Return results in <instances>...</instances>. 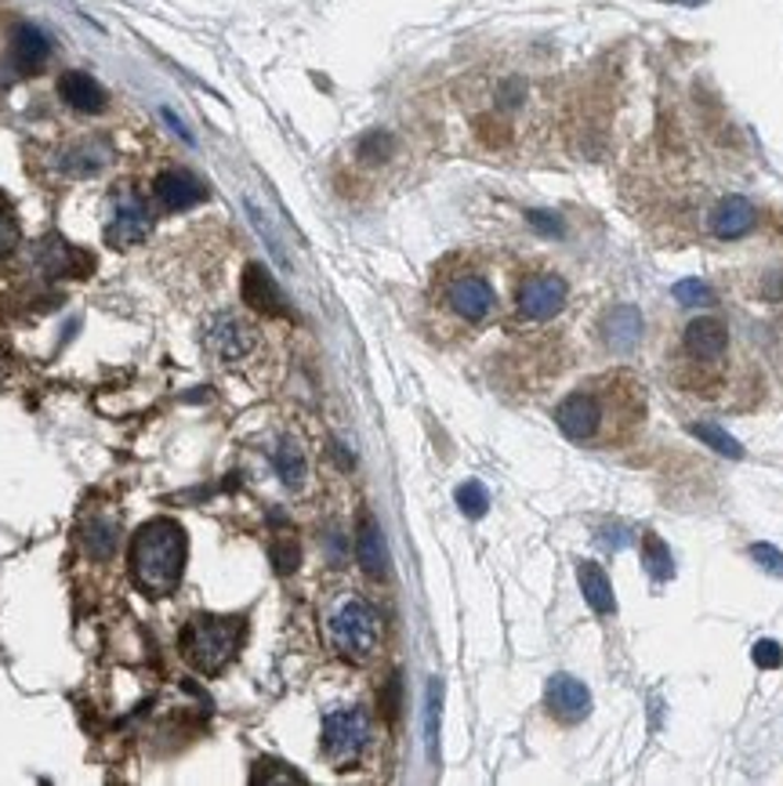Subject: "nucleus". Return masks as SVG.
<instances>
[{"label":"nucleus","instance_id":"f257e3e1","mask_svg":"<svg viewBox=\"0 0 783 786\" xmlns=\"http://www.w3.org/2000/svg\"><path fill=\"white\" fill-rule=\"evenodd\" d=\"M185 552H189V541H185V530L178 526V522H171V518L145 522L131 541V577H134V583L153 598L171 594L182 580Z\"/></svg>","mask_w":783,"mask_h":786},{"label":"nucleus","instance_id":"aec40b11","mask_svg":"<svg viewBox=\"0 0 783 786\" xmlns=\"http://www.w3.org/2000/svg\"><path fill=\"white\" fill-rule=\"evenodd\" d=\"M11 52H15V66L22 73H36L47 62V36L41 30H33V26H19L15 30V44H11Z\"/></svg>","mask_w":783,"mask_h":786},{"label":"nucleus","instance_id":"6e6552de","mask_svg":"<svg viewBox=\"0 0 783 786\" xmlns=\"http://www.w3.org/2000/svg\"><path fill=\"white\" fill-rule=\"evenodd\" d=\"M204 341H207L210 352H215L218 359H226V363H240V359H247L254 352V330L236 316L210 319L207 330H204Z\"/></svg>","mask_w":783,"mask_h":786},{"label":"nucleus","instance_id":"4468645a","mask_svg":"<svg viewBox=\"0 0 783 786\" xmlns=\"http://www.w3.org/2000/svg\"><path fill=\"white\" fill-rule=\"evenodd\" d=\"M754 207L751 199L743 196H726L722 204L711 210V232L718 240H740V236H748L754 229Z\"/></svg>","mask_w":783,"mask_h":786},{"label":"nucleus","instance_id":"cd10ccee","mask_svg":"<svg viewBox=\"0 0 783 786\" xmlns=\"http://www.w3.org/2000/svg\"><path fill=\"white\" fill-rule=\"evenodd\" d=\"M751 659L762 670H776L780 664H783V648H780V642H773V638H762V642H754V648H751Z\"/></svg>","mask_w":783,"mask_h":786},{"label":"nucleus","instance_id":"f8f14e48","mask_svg":"<svg viewBox=\"0 0 783 786\" xmlns=\"http://www.w3.org/2000/svg\"><path fill=\"white\" fill-rule=\"evenodd\" d=\"M58 98L77 112H102L106 102H109L106 87L98 84L95 77H87V73H80V69L62 73L58 77Z\"/></svg>","mask_w":783,"mask_h":786},{"label":"nucleus","instance_id":"72a5a7b5","mask_svg":"<svg viewBox=\"0 0 783 786\" xmlns=\"http://www.w3.org/2000/svg\"><path fill=\"white\" fill-rule=\"evenodd\" d=\"M689 4H700V0H689Z\"/></svg>","mask_w":783,"mask_h":786},{"label":"nucleus","instance_id":"a211bd4d","mask_svg":"<svg viewBox=\"0 0 783 786\" xmlns=\"http://www.w3.org/2000/svg\"><path fill=\"white\" fill-rule=\"evenodd\" d=\"M109 145L98 142V139H84L73 149H66V156H62V171L73 174V178H91V174L106 171L109 164Z\"/></svg>","mask_w":783,"mask_h":786},{"label":"nucleus","instance_id":"f3484780","mask_svg":"<svg viewBox=\"0 0 783 786\" xmlns=\"http://www.w3.org/2000/svg\"><path fill=\"white\" fill-rule=\"evenodd\" d=\"M577 583L584 591V602H588L599 616H609L617 609V598H613V583H609L606 569L599 561H580L577 566Z\"/></svg>","mask_w":783,"mask_h":786},{"label":"nucleus","instance_id":"20e7f679","mask_svg":"<svg viewBox=\"0 0 783 786\" xmlns=\"http://www.w3.org/2000/svg\"><path fill=\"white\" fill-rule=\"evenodd\" d=\"M149 232H153V210L139 193L123 185V189L113 193V204H109L106 243H113L117 251H128V247L142 243Z\"/></svg>","mask_w":783,"mask_h":786},{"label":"nucleus","instance_id":"2f4dec72","mask_svg":"<svg viewBox=\"0 0 783 786\" xmlns=\"http://www.w3.org/2000/svg\"><path fill=\"white\" fill-rule=\"evenodd\" d=\"M389 149H392V139L378 131V134H370V139H363V149H359V153H363V160H384Z\"/></svg>","mask_w":783,"mask_h":786},{"label":"nucleus","instance_id":"2eb2a0df","mask_svg":"<svg viewBox=\"0 0 783 786\" xmlns=\"http://www.w3.org/2000/svg\"><path fill=\"white\" fill-rule=\"evenodd\" d=\"M243 302L254 312H265V316H283V294L265 265L243 269Z\"/></svg>","mask_w":783,"mask_h":786},{"label":"nucleus","instance_id":"f03ea898","mask_svg":"<svg viewBox=\"0 0 783 786\" xmlns=\"http://www.w3.org/2000/svg\"><path fill=\"white\" fill-rule=\"evenodd\" d=\"M243 645V620L236 616H193L178 634V648L200 674L226 670Z\"/></svg>","mask_w":783,"mask_h":786},{"label":"nucleus","instance_id":"bb28decb","mask_svg":"<svg viewBox=\"0 0 783 786\" xmlns=\"http://www.w3.org/2000/svg\"><path fill=\"white\" fill-rule=\"evenodd\" d=\"M671 294H675V302H682V305H711L715 302L711 286L700 280H682V283H675Z\"/></svg>","mask_w":783,"mask_h":786},{"label":"nucleus","instance_id":"c756f323","mask_svg":"<svg viewBox=\"0 0 783 786\" xmlns=\"http://www.w3.org/2000/svg\"><path fill=\"white\" fill-rule=\"evenodd\" d=\"M751 558H754L765 572H773V577L783 580V552H780V547H773V544H754V547H751Z\"/></svg>","mask_w":783,"mask_h":786},{"label":"nucleus","instance_id":"393cba45","mask_svg":"<svg viewBox=\"0 0 783 786\" xmlns=\"http://www.w3.org/2000/svg\"><path fill=\"white\" fill-rule=\"evenodd\" d=\"M457 507H461L468 518H482V515H487V507H490L487 485L476 482V479L465 482V485H457Z\"/></svg>","mask_w":783,"mask_h":786},{"label":"nucleus","instance_id":"7c9ffc66","mask_svg":"<svg viewBox=\"0 0 783 786\" xmlns=\"http://www.w3.org/2000/svg\"><path fill=\"white\" fill-rule=\"evenodd\" d=\"M19 243V225H15V215H11L8 207H0V258L15 251Z\"/></svg>","mask_w":783,"mask_h":786},{"label":"nucleus","instance_id":"0eeeda50","mask_svg":"<svg viewBox=\"0 0 783 786\" xmlns=\"http://www.w3.org/2000/svg\"><path fill=\"white\" fill-rule=\"evenodd\" d=\"M566 280L555 276V272H537V276H526L519 283V316H526L533 323L555 319L566 305Z\"/></svg>","mask_w":783,"mask_h":786},{"label":"nucleus","instance_id":"9d476101","mask_svg":"<svg viewBox=\"0 0 783 786\" xmlns=\"http://www.w3.org/2000/svg\"><path fill=\"white\" fill-rule=\"evenodd\" d=\"M446 305L465 323H482L493 312L497 297H493V286L482 276H457L446 286Z\"/></svg>","mask_w":783,"mask_h":786},{"label":"nucleus","instance_id":"4be33fe9","mask_svg":"<svg viewBox=\"0 0 783 786\" xmlns=\"http://www.w3.org/2000/svg\"><path fill=\"white\" fill-rule=\"evenodd\" d=\"M272 465H276L280 479L287 485H302L308 476V465H305V454L297 449L294 443H280L276 454H272Z\"/></svg>","mask_w":783,"mask_h":786},{"label":"nucleus","instance_id":"39448f33","mask_svg":"<svg viewBox=\"0 0 783 786\" xmlns=\"http://www.w3.org/2000/svg\"><path fill=\"white\" fill-rule=\"evenodd\" d=\"M367 740H370V721L359 707L330 710V714L323 718V751H327L334 765H352V761H359Z\"/></svg>","mask_w":783,"mask_h":786},{"label":"nucleus","instance_id":"dca6fc26","mask_svg":"<svg viewBox=\"0 0 783 786\" xmlns=\"http://www.w3.org/2000/svg\"><path fill=\"white\" fill-rule=\"evenodd\" d=\"M356 558L363 566L367 577H384L389 572V552H384V541H381V530L378 522L363 515L359 518V530H356Z\"/></svg>","mask_w":783,"mask_h":786},{"label":"nucleus","instance_id":"a878e982","mask_svg":"<svg viewBox=\"0 0 783 786\" xmlns=\"http://www.w3.org/2000/svg\"><path fill=\"white\" fill-rule=\"evenodd\" d=\"M439 710H443V685L435 678L428 685V707H425V735H428V754L435 757V743H439Z\"/></svg>","mask_w":783,"mask_h":786},{"label":"nucleus","instance_id":"473e14b6","mask_svg":"<svg viewBox=\"0 0 783 786\" xmlns=\"http://www.w3.org/2000/svg\"><path fill=\"white\" fill-rule=\"evenodd\" d=\"M530 225H537V229H541V232H548V236L563 232V225H558L552 215H541V210H533V215H530Z\"/></svg>","mask_w":783,"mask_h":786},{"label":"nucleus","instance_id":"9b49d317","mask_svg":"<svg viewBox=\"0 0 783 786\" xmlns=\"http://www.w3.org/2000/svg\"><path fill=\"white\" fill-rule=\"evenodd\" d=\"M726 348H729V330H726L722 319L700 316L686 327V352L693 359H700V363H715V359H722Z\"/></svg>","mask_w":783,"mask_h":786},{"label":"nucleus","instance_id":"412c9836","mask_svg":"<svg viewBox=\"0 0 783 786\" xmlns=\"http://www.w3.org/2000/svg\"><path fill=\"white\" fill-rule=\"evenodd\" d=\"M80 544L87 555L102 561L113 555V547H117V526L109 518H87L80 530Z\"/></svg>","mask_w":783,"mask_h":786},{"label":"nucleus","instance_id":"6ab92c4d","mask_svg":"<svg viewBox=\"0 0 783 786\" xmlns=\"http://www.w3.org/2000/svg\"><path fill=\"white\" fill-rule=\"evenodd\" d=\"M642 337V316L635 305H617L606 316V341L613 345V352H631Z\"/></svg>","mask_w":783,"mask_h":786},{"label":"nucleus","instance_id":"b1692460","mask_svg":"<svg viewBox=\"0 0 783 786\" xmlns=\"http://www.w3.org/2000/svg\"><path fill=\"white\" fill-rule=\"evenodd\" d=\"M642 566L653 572L656 580H667L675 572V561H671V552L664 547V541L656 533L642 536Z\"/></svg>","mask_w":783,"mask_h":786},{"label":"nucleus","instance_id":"423d86ee","mask_svg":"<svg viewBox=\"0 0 783 786\" xmlns=\"http://www.w3.org/2000/svg\"><path fill=\"white\" fill-rule=\"evenodd\" d=\"M555 424L563 428L566 439L574 443H591L599 428L606 424V403L595 392L580 389L563 399V406L555 410Z\"/></svg>","mask_w":783,"mask_h":786},{"label":"nucleus","instance_id":"ddd939ff","mask_svg":"<svg viewBox=\"0 0 783 786\" xmlns=\"http://www.w3.org/2000/svg\"><path fill=\"white\" fill-rule=\"evenodd\" d=\"M207 196L204 182L189 171H164L156 178V199L167 210H189Z\"/></svg>","mask_w":783,"mask_h":786},{"label":"nucleus","instance_id":"1a4fd4ad","mask_svg":"<svg viewBox=\"0 0 783 786\" xmlns=\"http://www.w3.org/2000/svg\"><path fill=\"white\" fill-rule=\"evenodd\" d=\"M544 703H548L552 714L558 721H566V725H574V721H584L591 714L588 685L569 678V674H555V678H548V685H544Z\"/></svg>","mask_w":783,"mask_h":786},{"label":"nucleus","instance_id":"c85d7f7f","mask_svg":"<svg viewBox=\"0 0 783 786\" xmlns=\"http://www.w3.org/2000/svg\"><path fill=\"white\" fill-rule=\"evenodd\" d=\"M297 544L291 541V536H283V541L272 544V566H276V572H294L297 569Z\"/></svg>","mask_w":783,"mask_h":786},{"label":"nucleus","instance_id":"5701e85b","mask_svg":"<svg viewBox=\"0 0 783 786\" xmlns=\"http://www.w3.org/2000/svg\"><path fill=\"white\" fill-rule=\"evenodd\" d=\"M689 435H696V439H700L704 446H711L715 454H722V457H732V460L743 457V446L732 439L726 428H718V424H707V421L689 424Z\"/></svg>","mask_w":783,"mask_h":786},{"label":"nucleus","instance_id":"7ed1b4c3","mask_svg":"<svg viewBox=\"0 0 783 786\" xmlns=\"http://www.w3.org/2000/svg\"><path fill=\"white\" fill-rule=\"evenodd\" d=\"M327 634H330V645L338 648L345 659L367 664V659L378 653L381 623H378V613L363 602V598H345L327 620Z\"/></svg>","mask_w":783,"mask_h":786}]
</instances>
